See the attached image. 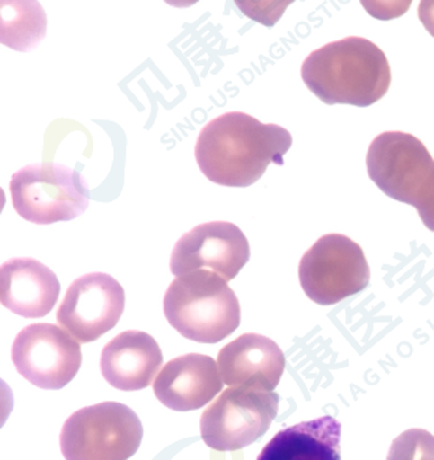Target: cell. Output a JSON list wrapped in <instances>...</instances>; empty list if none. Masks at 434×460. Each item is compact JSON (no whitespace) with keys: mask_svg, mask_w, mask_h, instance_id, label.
I'll return each instance as SVG.
<instances>
[{"mask_svg":"<svg viewBox=\"0 0 434 460\" xmlns=\"http://www.w3.org/2000/svg\"><path fill=\"white\" fill-rule=\"evenodd\" d=\"M12 358L25 380L47 391L69 385L83 359L80 342L53 323H33L21 330L13 342Z\"/></svg>","mask_w":434,"mask_h":460,"instance_id":"cell-9","label":"cell"},{"mask_svg":"<svg viewBox=\"0 0 434 460\" xmlns=\"http://www.w3.org/2000/svg\"><path fill=\"white\" fill-rule=\"evenodd\" d=\"M419 19L434 38V0H423L419 5Z\"/></svg>","mask_w":434,"mask_h":460,"instance_id":"cell-19","label":"cell"},{"mask_svg":"<svg viewBox=\"0 0 434 460\" xmlns=\"http://www.w3.org/2000/svg\"><path fill=\"white\" fill-rule=\"evenodd\" d=\"M168 323L187 340L217 344L240 325L237 296L214 270H199L176 277L164 297Z\"/></svg>","mask_w":434,"mask_h":460,"instance_id":"cell-3","label":"cell"},{"mask_svg":"<svg viewBox=\"0 0 434 460\" xmlns=\"http://www.w3.org/2000/svg\"><path fill=\"white\" fill-rule=\"evenodd\" d=\"M372 182L391 199L417 210L434 195V159L412 134L391 131L376 136L366 155Z\"/></svg>","mask_w":434,"mask_h":460,"instance_id":"cell-5","label":"cell"},{"mask_svg":"<svg viewBox=\"0 0 434 460\" xmlns=\"http://www.w3.org/2000/svg\"><path fill=\"white\" fill-rule=\"evenodd\" d=\"M10 191L14 210L33 225L72 221L89 206L80 174L57 164L21 168L13 174Z\"/></svg>","mask_w":434,"mask_h":460,"instance_id":"cell-7","label":"cell"},{"mask_svg":"<svg viewBox=\"0 0 434 460\" xmlns=\"http://www.w3.org/2000/svg\"><path fill=\"white\" fill-rule=\"evenodd\" d=\"M304 293L318 305H335L365 291L371 270L357 243L341 234L321 236L299 263Z\"/></svg>","mask_w":434,"mask_h":460,"instance_id":"cell-6","label":"cell"},{"mask_svg":"<svg viewBox=\"0 0 434 460\" xmlns=\"http://www.w3.org/2000/svg\"><path fill=\"white\" fill-rule=\"evenodd\" d=\"M163 361V351L153 336L128 330L104 345L100 370L119 391H140L153 383Z\"/></svg>","mask_w":434,"mask_h":460,"instance_id":"cell-14","label":"cell"},{"mask_svg":"<svg viewBox=\"0 0 434 460\" xmlns=\"http://www.w3.org/2000/svg\"><path fill=\"white\" fill-rule=\"evenodd\" d=\"M223 389L218 364L214 358L189 353L174 358L157 375L153 391L164 406L189 412L203 408Z\"/></svg>","mask_w":434,"mask_h":460,"instance_id":"cell-12","label":"cell"},{"mask_svg":"<svg viewBox=\"0 0 434 460\" xmlns=\"http://www.w3.org/2000/svg\"><path fill=\"white\" fill-rule=\"evenodd\" d=\"M341 423L324 415L279 431L257 460H341Z\"/></svg>","mask_w":434,"mask_h":460,"instance_id":"cell-16","label":"cell"},{"mask_svg":"<svg viewBox=\"0 0 434 460\" xmlns=\"http://www.w3.org/2000/svg\"><path fill=\"white\" fill-rule=\"evenodd\" d=\"M279 395L254 387H229L201 417L208 448L237 451L257 442L278 417Z\"/></svg>","mask_w":434,"mask_h":460,"instance_id":"cell-8","label":"cell"},{"mask_svg":"<svg viewBox=\"0 0 434 460\" xmlns=\"http://www.w3.org/2000/svg\"><path fill=\"white\" fill-rule=\"evenodd\" d=\"M223 383L231 387H254L272 392L285 370L282 349L267 336L244 333L218 353Z\"/></svg>","mask_w":434,"mask_h":460,"instance_id":"cell-13","label":"cell"},{"mask_svg":"<svg viewBox=\"0 0 434 460\" xmlns=\"http://www.w3.org/2000/svg\"><path fill=\"white\" fill-rule=\"evenodd\" d=\"M291 144L285 128L235 111L208 121L198 137L195 157L210 182L244 189L255 184L270 164L284 165Z\"/></svg>","mask_w":434,"mask_h":460,"instance_id":"cell-1","label":"cell"},{"mask_svg":"<svg viewBox=\"0 0 434 460\" xmlns=\"http://www.w3.org/2000/svg\"><path fill=\"white\" fill-rule=\"evenodd\" d=\"M302 81L325 104L368 108L391 86V67L371 40L349 36L310 53L301 67Z\"/></svg>","mask_w":434,"mask_h":460,"instance_id":"cell-2","label":"cell"},{"mask_svg":"<svg viewBox=\"0 0 434 460\" xmlns=\"http://www.w3.org/2000/svg\"><path fill=\"white\" fill-rule=\"evenodd\" d=\"M123 310L122 285L108 274L93 272L70 285L59 305L57 321L80 344H87L116 327Z\"/></svg>","mask_w":434,"mask_h":460,"instance_id":"cell-10","label":"cell"},{"mask_svg":"<svg viewBox=\"0 0 434 460\" xmlns=\"http://www.w3.org/2000/svg\"><path fill=\"white\" fill-rule=\"evenodd\" d=\"M61 291L58 277L35 259H12L0 270V300L14 314L30 319L53 310Z\"/></svg>","mask_w":434,"mask_h":460,"instance_id":"cell-15","label":"cell"},{"mask_svg":"<svg viewBox=\"0 0 434 460\" xmlns=\"http://www.w3.org/2000/svg\"><path fill=\"white\" fill-rule=\"evenodd\" d=\"M388 460H434V436L425 429H408L394 438Z\"/></svg>","mask_w":434,"mask_h":460,"instance_id":"cell-18","label":"cell"},{"mask_svg":"<svg viewBox=\"0 0 434 460\" xmlns=\"http://www.w3.org/2000/svg\"><path fill=\"white\" fill-rule=\"evenodd\" d=\"M251 249L244 232L227 221L204 223L181 236L174 244L170 270L176 277L199 270H214L226 282L249 261Z\"/></svg>","mask_w":434,"mask_h":460,"instance_id":"cell-11","label":"cell"},{"mask_svg":"<svg viewBox=\"0 0 434 460\" xmlns=\"http://www.w3.org/2000/svg\"><path fill=\"white\" fill-rule=\"evenodd\" d=\"M144 428L133 409L103 402L70 415L61 429L66 460H128L140 448Z\"/></svg>","mask_w":434,"mask_h":460,"instance_id":"cell-4","label":"cell"},{"mask_svg":"<svg viewBox=\"0 0 434 460\" xmlns=\"http://www.w3.org/2000/svg\"><path fill=\"white\" fill-rule=\"evenodd\" d=\"M417 212H419V217L422 219L425 227L434 232V196L425 206L419 208Z\"/></svg>","mask_w":434,"mask_h":460,"instance_id":"cell-20","label":"cell"},{"mask_svg":"<svg viewBox=\"0 0 434 460\" xmlns=\"http://www.w3.org/2000/svg\"><path fill=\"white\" fill-rule=\"evenodd\" d=\"M0 8L2 44L29 52L46 36V13L38 2H2Z\"/></svg>","mask_w":434,"mask_h":460,"instance_id":"cell-17","label":"cell"}]
</instances>
